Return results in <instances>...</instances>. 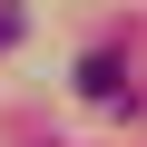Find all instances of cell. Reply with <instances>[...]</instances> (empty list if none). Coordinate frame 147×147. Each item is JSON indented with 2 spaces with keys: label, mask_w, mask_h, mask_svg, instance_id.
Here are the masks:
<instances>
[{
  "label": "cell",
  "mask_w": 147,
  "mask_h": 147,
  "mask_svg": "<svg viewBox=\"0 0 147 147\" xmlns=\"http://www.w3.org/2000/svg\"><path fill=\"white\" fill-rule=\"evenodd\" d=\"M79 88H88V98H108V108L127 98V39H108V49H88V59H79Z\"/></svg>",
  "instance_id": "1"
},
{
  "label": "cell",
  "mask_w": 147,
  "mask_h": 147,
  "mask_svg": "<svg viewBox=\"0 0 147 147\" xmlns=\"http://www.w3.org/2000/svg\"><path fill=\"white\" fill-rule=\"evenodd\" d=\"M20 30H30V10H0V49H20Z\"/></svg>",
  "instance_id": "2"
}]
</instances>
